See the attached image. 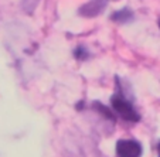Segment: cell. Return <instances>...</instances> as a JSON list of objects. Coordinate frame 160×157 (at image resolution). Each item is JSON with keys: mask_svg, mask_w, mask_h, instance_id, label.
<instances>
[{"mask_svg": "<svg viewBox=\"0 0 160 157\" xmlns=\"http://www.w3.org/2000/svg\"><path fill=\"white\" fill-rule=\"evenodd\" d=\"M111 103H112V108L115 109L118 112V115H121L125 120H129V122H139L140 115L136 112V109L133 108V105L123 98L121 94H115L111 98Z\"/></svg>", "mask_w": 160, "mask_h": 157, "instance_id": "1", "label": "cell"}, {"mask_svg": "<svg viewBox=\"0 0 160 157\" xmlns=\"http://www.w3.org/2000/svg\"><path fill=\"white\" fill-rule=\"evenodd\" d=\"M116 154L118 157H140L142 156V146L136 140L121 139L116 143Z\"/></svg>", "mask_w": 160, "mask_h": 157, "instance_id": "2", "label": "cell"}, {"mask_svg": "<svg viewBox=\"0 0 160 157\" xmlns=\"http://www.w3.org/2000/svg\"><path fill=\"white\" fill-rule=\"evenodd\" d=\"M109 0H91L89 3L84 4L79 9V14L84 17H97L101 12H103Z\"/></svg>", "mask_w": 160, "mask_h": 157, "instance_id": "3", "label": "cell"}, {"mask_svg": "<svg viewBox=\"0 0 160 157\" xmlns=\"http://www.w3.org/2000/svg\"><path fill=\"white\" fill-rule=\"evenodd\" d=\"M133 18V13L130 12L129 9H123V10H119V12L113 13L112 14V20L113 21H118V23H128Z\"/></svg>", "mask_w": 160, "mask_h": 157, "instance_id": "4", "label": "cell"}, {"mask_svg": "<svg viewBox=\"0 0 160 157\" xmlns=\"http://www.w3.org/2000/svg\"><path fill=\"white\" fill-rule=\"evenodd\" d=\"M94 108L99 112L101 115H102V118H106L108 120H111V122H115V116H113V113H112V112L109 110L105 105H101L99 102H95L94 103Z\"/></svg>", "mask_w": 160, "mask_h": 157, "instance_id": "5", "label": "cell"}, {"mask_svg": "<svg viewBox=\"0 0 160 157\" xmlns=\"http://www.w3.org/2000/svg\"><path fill=\"white\" fill-rule=\"evenodd\" d=\"M37 3H38V0H23V9L30 14V13L36 9Z\"/></svg>", "mask_w": 160, "mask_h": 157, "instance_id": "6", "label": "cell"}, {"mask_svg": "<svg viewBox=\"0 0 160 157\" xmlns=\"http://www.w3.org/2000/svg\"><path fill=\"white\" fill-rule=\"evenodd\" d=\"M87 52L84 51V48H77V51H75V57L78 58V60H85L87 58Z\"/></svg>", "mask_w": 160, "mask_h": 157, "instance_id": "7", "label": "cell"}, {"mask_svg": "<svg viewBox=\"0 0 160 157\" xmlns=\"http://www.w3.org/2000/svg\"><path fill=\"white\" fill-rule=\"evenodd\" d=\"M157 151H159V153H160V143H159V145H157Z\"/></svg>", "mask_w": 160, "mask_h": 157, "instance_id": "8", "label": "cell"}, {"mask_svg": "<svg viewBox=\"0 0 160 157\" xmlns=\"http://www.w3.org/2000/svg\"><path fill=\"white\" fill-rule=\"evenodd\" d=\"M159 27H160V17H159Z\"/></svg>", "mask_w": 160, "mask_h": 157, "instance_id": "9", "label": "cell"}]
</instances>
